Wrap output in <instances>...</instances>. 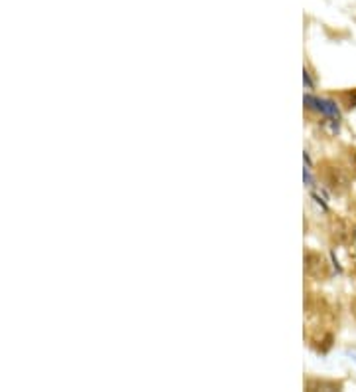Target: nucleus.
Returning <instances> with one entry per match:
<instances>
[{
    "label": "nucleus",
    "instance_id": "f257e3e1",
    "mask_svg": "<svg viewBox=\"0 0 356 392\" xmlns=\"http://www.w3.org/2000/svg\"><path fill=\"white\" fill-rule=\"evenodd\" d=\"M355 315H356V301H355Z\"/></svg>",
    "mask_w": 356,
    "mask_h": 392
}]
</instances>
